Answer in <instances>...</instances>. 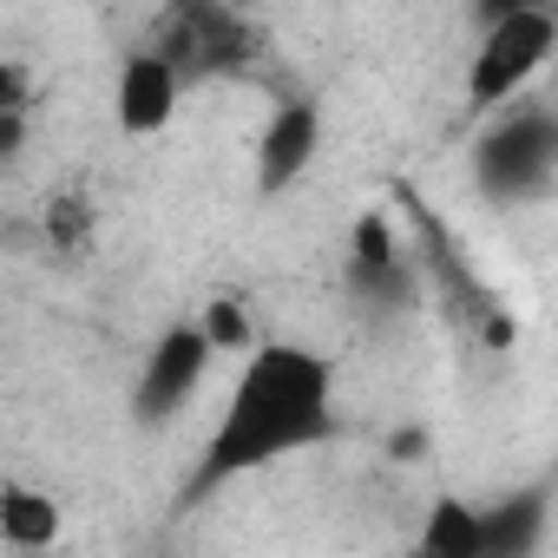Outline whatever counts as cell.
Here are the masks:
<instances>
[{"label": "cell", "mask_w": 558, "mask_h": 558, "mask_svg": "<svg viewBox=\"0 0 558 558\" xmlns=\"http://www.w3.org/2000/svg\"><path fill=\"white\" fill-rule=\"evenodd\" d=\"M329 434H336V362L316 349H296V342H256V349H243L236 388L204 440L191 499H204L243 473H263L290 453H310Z\"/></svg>", "instance_id": "cell-1"}, {"label": "cell", "mask_w": 558, "mask_h": 558, "mask_svg": "<svg viewBox=\"0 0 558 558\" xmlns=\"http://www.w3.org/2000/svg\"><path fill=\"white\" fill-rule=\"evenodd\" d=\"M558 53V14L551 0H532V8H512L499 21H486L480 53L466 66V106L473 112H499L506 99H519Z\"/></svg>", "instance_id": "cell-2"}, {"label": "cell", "mask_w": 558, "mask_h": 558, "mask_svg": "<svg viewBox=\"0 0 558 558\" xmlns=\"http://www.w3.org/2000/svg\"><path fill=\"white\" fill-rule=\"evenodd\" d=\"M158 53L184 86L197 80H236L256 60V21L230 0H171V14L158 27Z\"/></svg>", "instance_id": "cell-3"}, {"label": "cell", "mask_w": 558, "mask_h": 558, "mask_svg": "<svg viewBox=\"0 0 558 558\" xmlns=\"http://www.w3.org/2000/svg\"><path fill=\"white\" fill-rule=\"evenodd\" d=\"M551 165H558L551 119L538 106H519V99H506L499 106V125L473 145V171H480L486 191H545L551 184Z\"/></svg>", "instance_id": "cell-4"}, {"label": "cell", "mask_w": 558, "mask_h": 558, "mask_svg": "<svg viewBox=\"0 0 558 558\" xmlns=\"http://www.w3.org/2000/svg\"><path fill=\"white\" fill-rule=\"evenodd\" d=\"M210 342L197 336V323H178V329H165L151 349H145V362H138V388H132V408H138V427H171L191 401H197V388L210 381Z\"/></svg>", "instance_id": "cell-5"}, {"label": "cell", "mask_w": 558, "mask_h": 558, "mask_svg": "<svg viewBox=\"0 0 558 558\" xmlns=\"http://www.w3.org/2000/svg\"><path fill=\"white\" fill-rule=\"evenodd\" d=\"M316 151H323V112H316V99H283V106L269 112V125L256 132V191L263 197L296 191L310 178Z\"/></svg>", "instance_id": "cell-6"}, {"label": "cell", "mask_w": 558, "mask_h": 558, "mask_svg": "<svg viewBox=\"0 0 558 558\" xmlns=\"http://www.w3.org/2000/svg\"><path fill=\"white\" fill-rule=\"evenodd\" d=\"M178 99H184V80L171 73V60L158 47H138L119 60V80H112V119L125 138H158L171 119H178Z\"/></svg>", "instance_id": "cell-7"}, {"label": "cell", "mask_w": 558, "mask_h": 558, "mask_svg": "<svg viewBox=\"0 0 558 558\" xmlns=\"http://www.w3.org/2000/svg\"><path fill=\"white\" fill-rule=\"evenodd\" d=\"M66 532V512L47 486H27V480H8L0 486V545H14V551H47L60 545Z\"/></svg>", "instance_id": "cell-8"}, {"label": "cell", "mask_w": 558, "mask_h": 558, "mask_svg": "<svg viewBox=\"0 0 558 558\" xmlns=\"http://www.w3.org/2000/svg\"><path fill=\"white\" fill-rule=\"evenodd\" d=\"M349 269H355V283H401V236L381 210H368L355 230H349Z\"/></svg>", "instance_id": "cell-9"}, {"label": "cell", "mask_w": 558, "mask_h": 558, "mask_svg": "<svg viewBox=\"0 0 558 558\" xmlns=\"http://www.w3.org/2000/svg\"><path fill=\"white\" fill-rule=\"evenodd\" d=\"M421 551H434V558H480L486 551V519L473 506L440 499L434 519H427V532H421Z\"/></svg>", "instance_id": "cell-10"}, {"label": "cell", "mask_w": 558, "mask_h": 558, "mask_svg": "<svg viewBox=\"0 0 558 558\" xmlns=\"http://www.w3.org/2000/svg\"><path fill=\"white\" fill-rule=\"evenodd\" d=\"M191 323H197V336L210 342V355H243V349H256V316H250V303L230 296V290L210 296Z\"/></svg>", "instance_id": "cell-11"}, {"label": "cell", "mask_w": 558, "mask_h": 558, "mask_svg": "<svg viewBox=\"0 0 558 558\" xmlns=\"http://www.w3.org/2000/svg\"><path fill=\"white\" fill-rule=\"evenodd\" d=\"M86 230H93V210H86V197H53V204H47V236H53L60 250L86 243Z\"/></svg>", "instance_id": "cell-12"}, {"label": "cell", "mask_w": 558, "mask_h": 558, "mask_svg": "<svg viewBox=\"0 0 558 558\" xmlns=\"http://www.w3.org/2000/svg\"><path fill=\"white\" fill-rule=\"evenodd\" d=\"M27 151V119L21 112H0V165H14Z\"/></svg>", "instance_id": "cell-13"}, {"label": "cell", "mask_w": 558, "mask_h": 558, "mask_svg": "<svg viewBox=\"0 0 558 558\" xmlns=\"http://www.w3.org/2000/svg\"><path fill=\"white\" fill-rule=\"evenodd\" d=\"M27 106V73L14 60H0V112H21Z\"/></svg>", "instance_id": "cell-14"}, {"label": "cell", "mask_w": 558, "mask_h": 558, "mask_svg": "<svg viewBox=\"0 0 558 558\" xmlns=\"http://www.w3.org/2000/svg\"><path fill=\"white\" fill-rule=\"evenodd\" d=\"M512 8H532V0H480V21H499V14H512Z\"/></svg>", "instance_id": "cell-15"}, {"label": "cell", "mask_w": 558, "mask_h": 558, "mask_svg": "<svg viewBox=\"0 0 558 558\" xmlns=\"http://www.w3.org/2000/svg\"><path fill=\"white\" fill-rule=\"evenodd\" d=\"M230 8H243V14H250V8H263V0H230Z\"/></svg>", "instance_id": "cell-16"}]
</instances>
